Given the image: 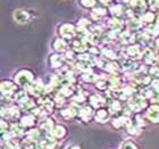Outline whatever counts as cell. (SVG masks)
<instances>
[{
  "label": "cell",
  "instance_id": "4dcf8cb0",
  "mask_svg": "<svg viewBox=\"0 0 159 149\" xmlns=\"http://www.w3.org/2000/svg\"><path fill=\"white\" fill-rule=\"evenodd\" d=\"M153 20H155V14L153 13H146L142 16V22L147 23L148 25H149V24H152Z\"/></svg>",
  "mask_w": 159,
  "mask_h": 149
},
{
  "label": "cell",
  "instance_id": "52a82bcc",
  "mask_svg": "<svg viewBox=\"0 0 159 149\" xmlns=\"http://www.w3.org/2000/svg\"><path fill=\"white\" fill-rule=\"evenodd\" d=\"M55 121L52 119H46L41 123V126H40V130H41V132L43 133V136H50L51 133H52V130L55 129Z\"/></svg>",
  "mask_w": 159,
  "mask_h": 149
},
{
  "label": "cell",
  "instance_id": "5bb4252c",
  "mask_svg": "<svg viewBox=\"0 0 159 149\" xmlns=\"http://www.w3.org/2000/svg\"><path fill=\"white\" fill-rule=\"evenodd\" d=\"M142 53L143 50L141 49V47L139 44H132V46H129L126 50V54H127V56L131 57V58H140V57L142 56Z\"/></svg>",
  "mask_w": 159,
  "mask_h": 149
},
{
  "label": "cell",
  "instance_id": "1f68e13d",
  "mask_svg": "<svg viewBox=\"0 0 159 149\" xmlns=\"http://www.w3.org/2000/svg\"><path fill=\"white\" fill-rule=\"evenodd\" d=\"M102 54L107 57V59H116V53L110 49H103Z\"/></svg>",
  "mask_w": 159,
  "mask_h": 149
},
{
  "label": "cell",
  "instance_id": "2e32d148",
  "mask_svg": "<svg viewBox=\"0 0 159 149\" xmlns=\"http://www.w3.org/2000/svg\"><path fill=\"white\" fill-rule=\"evenodd\" d=\"M66 134H67V129L64 125H61V124H58V125L55 126V129L52 130V133H51V136L57 140L65 138Z\"/></svg>",
  "mask_w": 159,
  "mask_h": 149
},
{
  "label": "cell",
  "instance_id": "836d02e7",
  "mask_svg": "<svg viewBox=\"0 0 159 149\" xmlns=\"http://www.w3.org/2000/svg\"><path fill=\"white\" fill-rule=\"evenodd\" d=\"M80 1H81V5L85 8H91L96 3V0H80Z\"/></svg>",
  "mask_w": 159,
  "mask_h": 149
},
{
  "label": "cell",
  "instance_id": "ac0fdd59",
  "mask_svg": "<svg viewBox=\"0 0 159 149\" xmlns=\"http://www.w3.org/2000/svg\"><path fill=\"white\" fill-rule=\"evenodd\" d=\"M52 48L57 54H61V53H65V51H67V50H66L67 49L66 40L61 39V38L55 40V42H53V44H52Z\"/></svg>",
  "mask_w": 159,
  "mask_h": 149
},
{
  "label": "cell",
  "instance_id": "9c48e42d",
  "mask_svg": "<svg viewBox=\"0 0 159 149\" xmlns=\"http://www.w3.org/2000/svg\"><path fill=\"white\" fill-rule=\"evenodd\" d=\"M65 59H66V57L63 56L61 54H53L52 56L50 57V66L52 67V68L59 70L60 67H63Z\"/></svg>",
  "mask_w": 159,
  "mask_h": 149
},
{
  "label": "cell",
  "instance_id": "f35d334b",
  "mask_svg": "<svg viewBox=\"0 0 159 149\" xmlns=\"http://www.w3.org/2000/svg\"><path fill=\"white\" fill-rule=\"evenodd\" d=\"M158 24H159V18H158Z\"/></svg>",
  "mask_w": 159,
  "mask_h": 149
},
{
  "label": "cell",
  "instance_id": "d6986e66",
  "mask_svg": "<svg viewBox=\"0 0 159 149\" xmlns=\"http://www.w3.org/2000/svg\"><path fill=\"white\" fill-rule=\"evenodd\" d=\"M25 129L20 123H14L10 126V132L13 133L15 138H20V137L25 136Z\"/></svg>",
  "mask_w": 159,
  "mask_h": 149
},
{
  "label": "cell",
  "instance_id": "d590c367",
  "mask_svg": "<svg viewBox=\"0 0 159 149\" xmlns=\"http://www.w3.org/2000/svg\"><path fill=\"white\" fill-rule=\"evenodd\" d=\"M65 149H81V147H80L79 145H75V143H73V145H70V146H67Z\"/></svg>",
  "mask_w": 159,
  "mask_h": 149
},
{
  "label": "cell",
  "instance_id": "3957f363",
  "mask_svg": "<svg viewBox=\"0 0 159 149\" xmlns=\"http://www.w3.org/2000/svg\"><path fill=\"white\" fill-rule=\"evenodd\" d=\"M60 38L64 40H70L76 35V29L72 24H63L59 26Z\"/></svg>",
  "mask_w": 159,
  "mask_h": 149
},
{
  "label": "cell",
  "instance_id": "83f0119b",
  "mask_svg": "<svg viewBox=\"0 0 159 149\" xmlns=\"http://www.w3.org/2000/svg\"><path fill=\"white\" fill-rule=\"evenodd\" d=\"M107 14V9L105 7H99V8H96V9L92 12V15L93 16H96L97 18H100V17L105 16Z\"/></svg>",
  "mask_w": 159,
  "mask_h": 149
},
{
  "label": "cell",
  "instance_id": "7402d4cb",
  "mask_svg": "<svg viewBox=\"0 0 159 149\" xmlns=\"http://www.w3.org/2000/svg\"><path fill=\"white\" fill-rule=\"evenodd\" d=\"M96 86L99 90H109L111 88V83H110L109 79H107V77H99L97 80Z\"/></svg>",
  "mask_w": 159,
  "mask_h": 149
},
{
  "label": "cell",
  "instance_id": "f1b7e54d",
  "mask_svg": "<svg viewBox=\"0 0 159 149\" xmlns=\"http://www.w3.org/2000/svg\"><path fill=\"white\" fill-rule=\"evenodd\" d=\"M119 149H138L136 145L133 142L132 140H126L120 145V148Z\"/></svg>",
  "mask_w": 159,
  "mask_h": 149
},
{
  "label": "cell",
  "instance_id": "6da1fadb",
  "mask_svg": "<svg viewBox=\"0 0 159 149\" xmlns=\"http://www.w3.org/2000/svg\"><path fill=\"white\" fill-rule=\"evenodd\" d=\"M15 82H16L17 86L29 89L32 86V83L34 82L33 73L29 70L18 71L16 73V75H15Z\"/></svg>",
  "mask_w": 159,
  "mask_h": 149
},
{
  "label": "cell",
  "instance_id": "74e56055",
  "mask_svg": "<svg viewBox=\"0 0 159 149\" xmlns=\"http://www.w3.org/2000/svg\"><path fill=\"white\" fill-rule=\"evenodd\" d=\"M119 1H122V2H125V1H127V0H119Z\"/></svg>",
  "mask_w": 159,
  "mask_h": 149
},
{
  "label": "cell",
  "instance_id": "8fae6325",
  "mask_svg": "<svg viewBox=\"0 0 159 149\" xmlns=\"http://www.w3.org/2000/svg\"><path fill=\"white\" fill-rule=\"evenodd\" d=\"M40 145L44 149H56L57 139H55L51 134L50 136H43V138L40 141Z\"/></svg>",
  "mask_w": 159,
  "mask_h": 149
},
{
  "label": "cell",
  "instance_id": "d4e9b609",
  "mask_svg": "<svg viewBox=\"0 0 159 149\" xmlns=\"http://www.w3.org/2000/svg\"><path fill=\"white\" fill-rule=\"evenodd\" d=\"M147 116H148V119L151 121L152 123H159V110L158 109H155V108H150L147 113Z\"/></svg>",
  "mask_w": 159,
  "mask_h": 149
},
{
  "label": "cell",
  "instance_id": "ba28073f",
  "mask_svg": "<svg viewBox=\"0 0 159 149\" xmlns=\"http://www.w3.org/2000/svg\"><path fill=\"white\" fill-rule=\"evenodd\" d=\"M29 92L31 95H33V96H37V97H41L42 96V93L46 91V86L43 84L41 81H34L32 83V86L29 88Z\"/></svg>",
  "mask_w": 159,
  "mask_h": 149
},
{
  "label": "cell",
  "instance_id": "5b68a950",
  "mask_svg": "<svg viewBox=\"0 0 159 149\" xmlns=\"http://www.w3.org/2000/svg\"><path fill=\"white\" fill-rule=\"evenodd\" d=\"M77 116L80 117V119L82 121L83 123L89 122L90 119H92V116H94V112H93V108L90 105H86V106H82L81 109H80Z\"/></svg>",
  "mask_w": 159,
  "mask_h": 149
},
{
  "label": "cell",
  "instance_id": "e0dca14e",
  "mask_svg": "<svg viewBox=\"0 0 159 149\" xmlns=\"http://www.w3.org/2000/svg\"><path fill=\"white\" fill-rule=\"evenodd\" d=\"M26 138L30 140H33V141L40 142L41 139L43 138V133L41 132L40 129H33V128H32V129H30L26 132Z\"/></svg>",
  "mask_w": 159,
  "mask_h": 149
},
{
  "label": "cell",
  "instance_id": "277c9868",
  "mask_svg": "<svg viewBox=\"0 0 159 149\" xmlns=\"http://www.w3.org/2000/svg\"><path fill=\"white\" fill-rule=\"evenodd\" d=\"M70 48L74 53H80V54H84L86 53V50L90 49L89 42L88 41H83V40H73L72 43H70Z\"/></svg>",
  "mask_w": 159,
  "mask_h": 149
},
{
  "label": "cell",
  "instance_id": "4316f807",
  "mask_svg": "<svg viewBox=\"0 0 159 149\" xmlns=\"http://www.w3.org/2000/svg\"><path fill=\"white\" fill-rule=\"evenodd\" d=\"M83 80L85 81V82H97V80L99 79L98 76L96 75L94 73H92V72H88V73H84L82 75Z\"/></svg>",
  "mask_w": 159,
  "mask_h": 149
},
{
  "label": "cell",
  "instance_id": "7a4b0ae2",
  "mask_svg": "<svg viewBox=\"0 0 159 149\" xmlns=\"http://www.w3.org/2000/svg\"><path fill=\"white\" fill-rule=\"evenodd\" d=\"M129 105L132 107L133 112H140L148 106V100L143 96H133Z\"/></svg>",
  "mask_w": 159,
  "mask_h": 149
},
{
  "label": "cell",
  "instance_id": "8d00e7d4",
  "mask_svg": "<svg viewBox=\"0 0 159 149\" xmlns=\"http://www.w3.org/2000/svg\"><path fill=\"white\" fill-rule=\"evenodd\" d=\"M155 44H156V47H157V48H158V49H159V38L156 40V41H155Z\"/></svg>",
  "mask_w": 159,
  "mask_h": 149
},
{
  "label": "cell",
  "instance_id": "ffe728a7",
  "mask_svg": "<svg viewBox=\"0 0 159 149\" xmlns=\"http://www.w3.org/2000/svg\"><path fill=\"white\" fill-rule=\"evenodd\" d=\"M123 107L119 103V100L117 99H111L108 103V110L110 112V114H119L122 112Z\"/></svg>",
  "mask_w": 159,
  "mask_h": 149
},
{
  "label": "cell",
  "instance_id": "30bf717a",
  "mask_svg": "<svg viewBox=\"0 0 159 149\" xmlns=\"http://www.w3.org/2000/svg\"><path fill=\"white\" fill-rule=\"evenodd\" d=\"M89 104L92 108L99 109V108H101L102 106H105L106 99H105L101 95H92V96L89 98Z\"/></svg>",
  "mask_w": 159,
  "mask_h": 149
},
{
  "label": "cell",
  "instance_id": "4fadbf2b",
  "mask_svg": "<svg viewBox=\"0 0 159 149\" xmlns=\"http://www.w3.org/2000/svg\"><path fill=\"white\" fill-rule=\"evenodd\" d=\"M129 119V117H126L122 114V115H118L116 117H114L111 119V125L115 128V129H122V128H125L126 124H127V121Z\"/></svg>",
  "mask_w": 159,
  "mask_h": 149
},
{
  "label": "cell",
  "instance_id": "f546056e",
  "mask_svg": "<svg viewBox=\"0 0 159 149\" xmlns=\"http://www.w3.org/2000/svg\"><path fill=\"white\" fill-rule=\"evenodd\" d=\"M136 67V64L134 63V60L132 59H125L124 60V63H123V68H125V70H134Z\"/></svg>",
  "mask_w": 159,
  "mask_h": 149
},
{
  "label": "cell",
  "instance_id": "cb8c5ba5",
  "mask_svg": "<svg viewBox=\"0 0 159 149\" xmlns=\"http://www.w3.org/2000/svg\"><path fill=\"white\" fill-rule=\"evenodd\" d=\"M60 116L65 119H73L74 116H76V114L72 109V107H66V108H63L60 110Z\"/></svg>",
  "mask_w": 159,
  "mask_h": 149
},
{
  "label": "cell",
  "instance_id": "9a60e30c",
  "mask_svg": "<svg viewBox=\"0 0 159 149\" xmlns=\"http://www.w3.org/2000/svg\"><path fill=\"white\" fill-rule=\"evenodd\" d=\"M35 122H37V119H35V116L33 114H27V115L23 116L20 119V124L24 128H29V129H32L35 125Z\"/></svg>",
  "mask_w": 159,
  "mask_h": 149
},
{
  "label": "cell",
  "instance_id": "e575fe53",
  "mask_svg": "<svg viewBox=\"0 0 159 149\" xmlns=\"http://www.w3.org/2000/svg\"><path fill=\"white\" fill-rule=\"evenodd\" d=\"M151 7H153L155 9L159 10V0H149Z\"/></svg>",
  "mask_w": 159,
  "mask_h": 149
},
{
  "label": "cell",
  "instance_id": "44dd1931",
  "mask_svg": "<svg viewBox=\"0 0 159 149\" xmlns=\"http://www.w3.org/2000/svg\"><path fill=\"white\" fill-rule=\"evenodd\" d=\"M125 129H126V131H127V133L131 134V136H138L140 132V130H141L139 126L136 125V123L131 119L127 121V124H126Z\"/></svg>",
  "mask_w": 159,
  "mask_h": 149
},
{
  "label": "cell",
  "instance_id": "8992f818",
  "mask_svg": "<svg viewBox=\"0 0 159 149\" xmlns=\"http://www.w3.org/2000/svg\"><path fill=\"white\" fill-rule=\"evenodd\" d=\"M110 112L107 108H103V107H101V108H99V109H97L96 112H94V119H96L98 123H101V124H103V123L108 122L110 119Z\"/></svg>",
  "mask_w": 159,
  "mask_h": 149
},
{
  "label": "cell",
  "instance_id": "7c38bea8",
  "mask_svg": "<svg viewBox=\"0 0 159 149\" xmlns=\"http://www.w3.org/2000/svg\"><path fill=\"white\" fill-rule=\"evenodd\" d=\"M14 20L16 21L17 23L25 24L30 21V14L23 9H18L14 13Z\"/></svg>",
  "mask_w": 159,
  "mask_h": 149
},
{
  "label": "cell",
  "instance_id": "d6a6232c",
  "mask_svg": "<svg viewBox=\"0 0 159 149\" xmlns=\"http://www.w3.org/2000/svg\"><path fill=\"white\" fill-rule=\"evenodd\" d=\"M10 126L11 125H9L8 122L5 121V119H1V134H3V133H6V132H9Z\"/></svg>",
  "mask_w": 159,
  "mask_h": 149
},
{
  "label": "cell",
  "instance_id": "484cf974",
  "mask_svg": "<svg viewBox=\"0 0 159 149\" xmlns=\"http://www.w3.org/2000/svg\"><path fill=\"white\" fill-rule=\"evenodd\" d=\"M141 26H142V23H141V21L136 20V18H134V17L129 20V27L132 31L138 30V29H140Z\"/></svg>",
  "mask_w": 159,
  "mask_h": 149
},
{
  "label": "cell",
  "instance_id": "603a6c76",
  "mask_svg": "<svg viewBox=\"0 0 159 149\" xmlns=\"http://www.w3.org/2000/svg\"><path fill=\"white\" fill-rule=\"evenodd\" d=\"M35 107H37V105H35V103H34L33 99H31V98H29V99L26 100V101H24L23 104H20V108L23 110H26V112H30L32 113L34 109H35Z\"/></svg>",
  "mask_w": 159,
  "mask_h": 149
}]
</instances>
